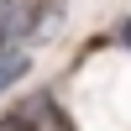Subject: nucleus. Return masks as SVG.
<instances>
[{"instance_id":"2","label":"nucleus","mask_w":131,"mask_h":131,"mask_svg":"<svg viewBox=\"0 0 131 131\" xmlns=\"http://www.w3.org/2000/svg\"><path fill=\"white\" fill-rule=\"evenodd\" d=\"M26 68H31V47H5V52H0V94H5Z\"/></svg>"},{"instance_id":"1","label":"nucleus","mask_w":131,"mask_h":131,"mask_svg":"<svg viewBox=\"0 0 131 131\" xmlns=\"http://www.w3.org/2000/svg\"><path fill=\"white\" fill-rule=\"evenodd\" d=\"M31 16H37V0H0V52L31 47Z\"/></svg>"},{"instance_id":"3","label":"nucleus","mask_w":131,"mask_h":131,"mask_svg":"<svg viewBox=\"0 0 131 131\" xmlns=\"http://www.w3.org/2000/svg\"><path fill=\"white\" fill-rule=\"evenodd\" d=\"M0 131H21V126H16V121H5V126H0Z\"/></svg>"}]
</instances>
